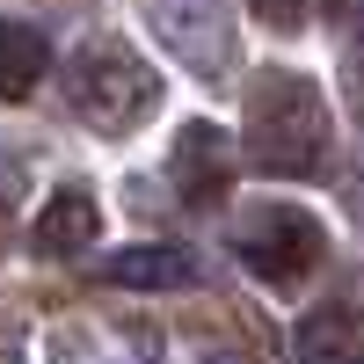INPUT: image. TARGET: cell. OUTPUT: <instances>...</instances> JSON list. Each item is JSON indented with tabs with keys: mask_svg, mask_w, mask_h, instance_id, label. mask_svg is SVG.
<instances>
[{
	"mask_svg": "<svg viewBox=\"0 0 364 364\" xmlns=\"http://www.w3.org/2000/svg\"><path fill=\"white\" fill-rule=\"evenodd\" d=\"M240 175V146L211 124V117H197V124H182L175 146H168V182L182 190V204H219L233 190Z\"/></svg>",
	"mask_w": 364,
	"mask_h": 364,
	"instance_id": "obj_4",
	"label": "cell"
},
{
	"mask_svg": "<svg viewBox=\"0 0 364 364\" xmlns=\"http://www.w3.org/2000/svg\"><path fill=\"white\" fill-rule=\"evenodd\" d=\"M299 364H364V321L357 306H314L299 321Z\"/></svg>",
	"mask_w": 364,
	"mask_h": 364,
	"instance_id": "obj_7",
	"label": "cell"
},
{
	"mask_svg": "<svg viewBox=\"0 0 364 364\" xmlns=\"http://www.w3.org/2000/svg\"><path fill=\"white\" fill-rule=\"evenodd\" d=\"M233 255L248 262L269 291H299L328 262V226L306 204H248V219L233 226Z\"/></svg>",
	"mask_w": 364,
	"mask_h": 364,
	"instance_id": "obj_3",
	"label": "cell"
},
{
	"mask_svg": "<svg viewBox=\"0 0 364 364\" xmlns=\"http://www.w3.org/2000/svg\"><path fill=\"white\" fill-rule=\"evenodd\" d=\"M95 277L124 284V291H182V284H197V262L182 248H124V255H109Z\"/></svg>",
	"mask_w": 364,
	"mask_h": 364,
	"instance_id": "obj_9",
	"label": "cell"
},
{
	"mask_svg": "<svg viewBox=\"0 0 364 364\" xmlns=\"http://www.w3.org/2000/svg\"><path fill=\"white\" fill-rule=\"evenodd\" d=\"M51 73V37L37 22H0V102H29Z\"/></svg>",
	"mask_w": 364,
	"mask_h": 364,
	"instance_id": "obj_8",
	"label": "cell"
},
{
	"mask_svg": "<svg viewBox=\"0 0 364 364\" xmlns=\"http://www.w3.org/2000/svg\"><path fill=\"white\" fill-rule=\"evenodd\" d=\"M328 8H336V22L350 29V37H364V0H328Z\"/></svg>",
	"mask_w": 364,
	"mask_h": 364,
	"instance_id": "obj_11",
	"label": "cell"
},
{
	"mask_svg": "<svg viewBox=\"0 0 364 364\" xmlns=\"http://www.w3.org/2000/svg\"><path fill=\"white\" fill-rule=\"evenodd\" d=\"M161 29L168 44L190 58V73L219 80L233 58V29H226V0H161Z\"/></svg>",
	"mask_w": 364,
	"mask_h": 364,
	"instance_id": "obj_5",
	"label": "cell"
},
{
	"mask_svg": "<svg viewBox=\"0 0 364 364\" xmlns=\"http://www.w3.org/2000/svg\"><path fill=\"white\" fill-rule=\"evenodd\" d=\"M95 233H102V204H95V190H80V182H66V190H51V204L37 211V255H87L95 248Z\"/></svg>",
	"mask_w": 364,
	"mask_h": 364,
	"instance_id": "obj_6",
	"label": "cell"
},
{
	"mask_svg": "<svg viewBox=\"0 0 364 364\" xmlns=\"http://www.w3.org/2000/svg\"><path fill=\"white\" fill-rule=\"evenodd\" d=\"M248 8H255V22H269V29H284V37H291V29H306V8H314V0H248Z\"/></svg>",
	"mask_w": 364,
	"mask_h": 364,
	"instance_id": "obj_10",
	"label": "cell"
},
{
	"mask_svg": "<svg viewBox=\"0 0 364 364\" xmlns=\"http://www.w3.org/2000/svg\"><path fill=\"white\" fill-rule=\"evenodd\" d=\"M8 233H15V211H8V204H0V248H8Z\"/></svg>",
	"mask_w": 364,
	"mask_h": 364,
	"instance_id": "obj_12",
	"label": "cell"
},
{
	"mask_svg": "<svg viewBox=\"0 0 364 364\" xmlns=\"http://www.w3.org/2000/svg\"><path fill=\"white\" fill-rule=\"evenodd\" d=\"M66 102H73L80 124H95V132L117 139V132H132V124L154 117L161 80H154V66H146L132 44L95 37V44H80V51L66 58Z\"/></svg>",
	"mask_w": 364,
	"mask_h": 364,
	"instance_id": "obj_2",
	"label": "cell"
},
{
	"mask_svg": "<svg viewBox=\"0 0 364 364\" xmlns=\"http://www.w3.org/2000/svg\"><path fill=\"white\" fill-rule=\"evenodd\" d=\"M240 102H248V132H240V146H248V161L262 175H314L328 161V102L321 87L306 73L291 66H255L248 87H240Z\"/></svg>",
	"mask_w": 364,
	"mask_h": 364,
	"instance_id": "obj_1",
	"label": "cell"
}]
</instances>
